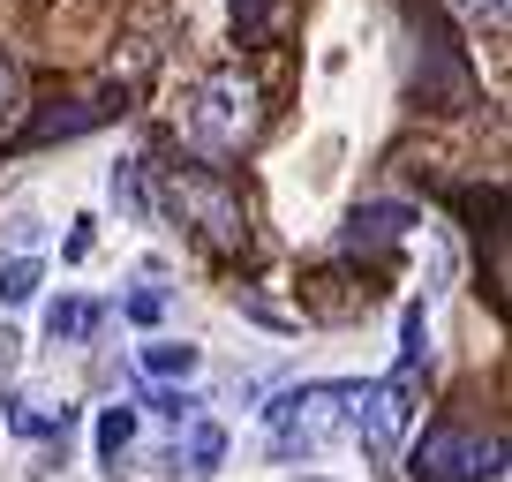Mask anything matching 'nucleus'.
Here are the masks:
<instances>
[{"mask_svg":"<svg viewBox=\"0 0 512 482\" xmlns=\"http://www.w3.org/2000/svg\"><path fill=\"white\" fill-rule=\"evenodd\" d=\"M256 129H264V98H256V83L241 76V68H211V76L189 83V98H181V136H189L204 159H241V151L256 144Z\"/></svg>","mask_w":512,"mask_h":482,"instance_id":"f257e3e1","label":"nucleus"},{"mask_svg":"<svg viewBox=\"0 0 512 482\" xmlns=\"http://www.w3.org/2000/svg\"><path fill=\"white\" fill-rule=\"evenodd\" d=\"M354 407H362V385H302L287 392L272 415V460H302V452H332L354 437Z\"/></svg>","mask_w":512,"mask_h":482,"instance_id":"f03ea898","label":"nucleus"},{"mask_svg":"<svg viewBox=\"0 0 512 482\" xmlns=\"http://www.w3.org/2000/svg\"><path fill=\"white\" fill-rule=\"evenodd\" d=\"M166 196H174V211L196 226V241H204V249H241V241H249L241 196L226 189L211 166H189V174H174V181H166Z\"/></svg>","mask_w":512,"mask_h":482,"instance_id":"7ed1b4c3","label":"nucleus"},{"mask_svg":"<svg viewBox=\"0 0 512 482\" xmlns=\"http://www.w3.org/2000/svg\"><path fill=\"white\" fill-rule=\"evenodd\" d=\"M497 460H505V445H482V437H467V430H452V422H437V430H422V445H415V460H407V475L415 482H482V475H497Z\"/></svg>","mask_w":512,"mask_h":482,"instance_id":"20e7f679","label":"nucleus"},{"mask_svg":"<svg viewBox=\"0 0 512 482\" xmlns=\"http://www.w3.org/2000/svg\"><path fill=\"white\" fill-rule=\"evenodd\" d=\"M407 422H415V370H392L377 377V385H362V407H354V437H362L369 452H400Z\"/></svg>","mask_w":512,"mask_h":482,"instance_id":"39448f33","label":"nucleus"},{"mask_svg":"<svg viewBox=\"0 0 512 482\" xmlns=\"http://www.w3.org/2000/svg\"><path fill=\"white\" fill-rule=\"evenodd\" d=\"M113 106H121V98H113V91H98V98H83L76 113H46V121H31V144H53V136H83V129H98V121H106Z\"/></svg>","mask_w":512,"mask_h":482,"instance_id":"423d86ee","label":"nucleus"},{"mask_svg":"<svg viewBox=\"0 0 512 482\" xmlns=\"http://www.w3.org/2000/svg\"><path fill=\"white\" fill-rule=\"evenodd\" d=\"M91 332H98L91 302H53L46 309V339H53V347H76V339H91Z\"/></svg>","mask_w":512,"mask_h":482,"instance_id":"0eeeda50","label":"nucleus"},{"mask_svg":"<svg viewBox=\"0 0 512 482\" xmlns=\"http://www.w3.org/2000/svg\"><path fill=\"white\" fill-rule=\"evenodd\" d=\"M144 370L151 377H189L196 370V347H189V339H151V347H144Z\"/></svg>","mask_w":512,"mask_h":482,"instance_id":"6e6552de","label":"nucleus"},{"mask_svg":"<svg viewBox=\"0 0 512 482\" xmlns=\"http://www.w3.org/2000/svg\"><path fill=\"white\" fill-rule=\"evenodd\" d=\"M128 437H136V407H106V415H98V460H121L128 452Z\"/></svg>","mask_w":512,"mask_h":482,"instance_id":"1a4fd4ad","label":"nucleus"},{"mask_svg":"<svg viewBox=\"0 0 512 482\" xmlns=\"http://www.w3.org/2000/svg\"><path fill=\"white\" fill-rule=\"evenodd\" d=\"M38 279H46V272H38V257L0 264V302H8V309H16V302H31V294H38Z\"/></svg>","mask_w":512,"mask_h":482,"instance_id":"9d476101","label":"nucleus"},{"mask_svg":"<svg viewBox=\"0 0 512 482\" xmlns=\"http://www.w3.org/2000/svg\"><path fill=\"white\" fill-rule=\"evenodd\" d=\"M219 452H226L219 422H196V430H189V475H211V467H219Z\"/></svg>","mask_w":512,"mask_h":482,"instance_id":"9b49d317","label":"nucleus"},{"mask_svg":"<svg viewBox=\"0 0 512 482\" xmlns=\"http://www.w3.org/2000/svg\"><path fill=\"white\" fill-rule=\"evenodd\" d=\"M113 204H128V219H144V166H136V159H121V166H113Z\"/></svg>","mask_w":512,"mask_h":482,"instance_id":"f8f14e48","label":"nucleus"},{"mask_svg":"<svg viewBox=\"0 0 512 482\" xmlns=\"http://www.w3.org/2000/svg\"><path fill=\"white\" fill-rule=\"evenodd\" d=\"M16 113H23V76H16V61L0 53V129H8Z\"/></svg>","mask_w":512,"mask_h":482,"instance_id":"ddd939ff","label":"nucleus"},{"mask_svg":"<svg viewBox=\"0 0 512 482\" xmlns=\"http://www.w3.org/2000/svg\"><path fill=\"white\" fill-rule=\"evenodd\" d=\"M460 23H482V31H505V0H452Z\"/></svg>","mask_w":512,"mask_h":482,"instance_id":"4468645a","label":"nucleus"},{"mask_svg":"<svg viewBox=\"0 0 512 482\" xmlns=\"http://www.w3.org/2000/svg\"><path fill=\"white\" fill-rule=\"evenodd\" d=\"M234 8V31H264V16H272V0H226Z\"/></svg>","mask_w":512,"mask_h":482,"instance_id":"2eb2a0df","label":"nucleus"},{"mask_svg":"<svg viewBox=\"0 0 512 482\" xmlns=\"http://www.w3.org/2000/svg\"><path fill=\"white\" fill-rule=\"evenodd\" d=\"M151 407H159L166 422H196V400H189V392H159V400H151Z\"/></svg>","mask_w":512,"mask_h":482,"instance_id":"dca6fc26","label":"nucleus"},{"mask_svg":"<svg viewBox=\"0 0 512 482\" xmlns=\"http://www.w3.org/2000/svg\"><path fill=\"white\" fill-rule=\"evenodd\" d=\"M159 309H166L159 294H128V324H159Z\"/></svg>","mask_w":512,"mask_h":482,"instance_id":"f3484780","label":"nucleus"}]
</instances>
